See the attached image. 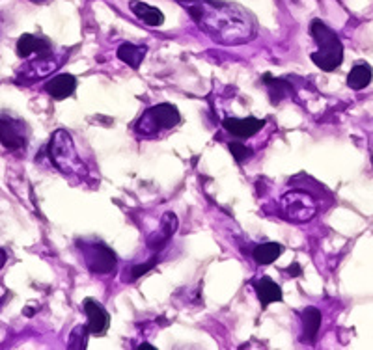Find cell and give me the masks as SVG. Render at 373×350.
Returning a JSON list of instances; mask_svg holds the SVG:
<instances>
[{
    "label": "cell",
    "instance_id": "6da1fadb",
    "mask_svg": "<svg viewBox=\"0 0 373 350\" xmlns=\"http://www.w3.org/2000/svg\"><path fill=\"white\" fill-rule=\"evenodd\" d=\"M183 6L194 23L217 43L242 45L256 36V19L239 4L220 0H196Z\"/></svg>",
    "mask_w": 373,
    "mask_h": 350
},
{
    "label": "cell",
    "instance_id": "7a4b0ae2",
    "mask_svg": "<svg viewBox=\"0 0 373 350\" xmlns=\"http://www.w3.org/2000/svg\"><path fill=\"white\" fill-rule=\"evenodd\" d=\"M310 36L317 45V51L312 53V62L327 73L339 68L344 62V45L334 30L329 29L323 21L314 19L310 24Z\"/></svg>",
    "mask_w": 373,
    "mask_h": 350
},
{
    "label": "cell",
    "instance_id": "3957f363",
    "mask_svg": "<svg viewBox=\"0 0 373 350\" xmlns=\"http://www.w3.org/2000/svg\"><path fill=\"white\" fill-rule=\"evenodd\" d=\"M48 158L62 173H77L84 175V164L78 158L73 138L66 129H58L48 142Z\"/></svg>",
    "mask_w": 373,
    "mask_h": 350
},
{
    "label": "cell",
    "instance_id": "277c9868",
    "mask_svg": "<svg viewBox=\"0 0 373 350\" xmlns=\"http://www.w3.org/2000/svg\"><path fill=\"white\" fill-rule=\"evenodd\" d=\"M180 121L181 115L178 106L170 105V103H160V105L148 108L140 115V120L135 125V130L142 136H155L160 130L174 129L175 125H180Z\"/></svg>",
    "mask_w": 373,
    "mask_h": 350
},
{
    "label": "cell",
    "instance_id": "5b68a950",
    "mask_svg": "<svg viewBox=\"0 0 373 350\" xmlns=\"http://www.w3.org/2000/svg\"><path fill=\"white\" fill-rule=\"evenodd\" d=\"M83 259L93 274H111L116 269V255L103 242H83Z\"/></svg>",
    "mask_w": 373,
    "mask_h": 350
},
{
    "label": "cell",
    "instance_id": "8992f818",
    "mask_svg": "<svg viewBox=\"0 0 373 350\" xmlns=\"http://www.w3.org/2000/svg\"><path fill=\"white\" fill-rule=\"evenodd\" d=\"M29 125L10 114H0V144L6 149H23L29 144Z\"/></svg>",
    "mask_w": 373,
    "mask_h": 350
},
{
    "label": "cell",
    "instance_id": "52a82bcc",
    "mask_svg": "<svg viewBox=\"0 0 373 350\" xmlns=\"http://www.w3.org/2000/svg\"><path fill=\"white\" fill-rule=\"evenodd\" d=\"M282 211H284V216L287 220L306 222L315 215V205L310 196H306L305 192H299V190H293L282 200Z\"/></svg>",
    "mask_w": 373,
    "mask_h": 350
},
{
    "label": "cell",
    "instance_id": "ba28073f",
    "mask_svg": "<svg viewBox=\"0 0 373 350\" xmlns=\"http://www.w3.org/2000/svg\"><path fill=\"white\" fill-rule=\"evenodd\" d=\"M83 307L88 316V331L93 336H103L108 330V324H111V316H108L107 309L93 298H86Z\"/></svg>",
    "mask_w": 373,
    "mask_h": 350
},
{
    "label": "cell",
    "instance_id": "9c48e42d",
    "mask_svg": "<svg viewBox=\"0 0 373 350\" xmlns=\"http://www.w3.org/2000/svg\"><path fill=\"white\" fill-rule=\"evenodd\" d=\"M263 127H265V120H257V118H247V120L226 118L224 120V129L237 138H252Z\"/></svg>",
    "mask_w": 373,
    "mask_h": 350
},
{
    "label": "cell",
    "instance_id": "30bf717a",
    "mask_svg": "<svg viewBox=\"0 0 373 350\" xmlns=\"http://www.w3.org/2000/svg\"><path fill=\"white\" fill-rule=\"evenodd\" d=\"M75 88H77V78L69 75V73L56 75L45 84V91L56 101H62V99H68L69 96H73Z\"/></svg>",
    "mask_w": 373,
    "mask_h": 350
},
{
    "label": "cell",
    "instance_id": "8fae6325",
    "mask_svg": "<svg viewBox=\"0 0 373 350\" xmlns=\"http://www.w3.org/2000/svg\"><path fill=\"white\" fill-rule=\"evenodd\" d=\"M175 230H178V218H175L174 212H166V215L163 216V220H160L159 231H155V235L150 237V240H148V246H150L151 249H160L170 239H172Z\"/></svg>",
    "mask_w": 373,
    "mask_h": 350
},
{
    "label": "cell",
    "instance_id": "7c38bea8",
    "mask_svg": "<svg viewBox=\"0 0 373 350\" xmlns=\"http://www.w3.org/2000/svg\"><path fill=\"white\" fill-rule=\"evenodd\" d=\"M51 51V43L48 39L39 38V36L34 34H23L17 41V54L21 58H29L30 54L38 53L39 56H45V54Z\"/></svg>",
    "mask_w": 373,
    "mask_h": 350
},
{
    "label": "cell",
    "instance_id": "4fadbf2b",
    "mask_svg": "<svg viewBox=\"0 0 373 350\" xmlns=\"http://www.w3.org/2000/svg\"><path fill=\"white\" fill-rule=\"evenodd\" d=\"M129 8L148 26H163V23H165V15L155 6L145 4V2H140V0H131Z\"/></svg>",
    "mask_w": 373,
    "mask_h": 350
},
{
    "label": "cell",
    "instance_id": "5bb4252c",
    "mask_svg": "<svg viewBox=\"0 0 373 350\" xmlns=\"http://www.w3.org/2000/svg\"><path fill=\"white\" fill-rule=\"evenodd\" d=\"M254 289H256L257 298H260V302H262L263 309H265L269 304L280 302L282 300L280 285L272 282L271 278H267V276H263L262 279H257V282L254 283Z\"/></svg>",
    "mask_w": 373,
    "mask_h": 350
},
{
    "label": "cell",
    "instance_id": "9a60e30c",
    "mask_svg": "<svg viewBox=\"0 0 373 350\" xmlns=\"http://www.w3.org/2000/svg\"><path fill=\"white\" fill-rule=\"evenodd\" d=\"M263 84H265L267 93L271 97L272 105H278V103H282L286 97H290L293 93L290 82L284 81V78H275L271 73L263 75Z\"/></svg>",
    "mask_w": 373,
    "mask_h": 350
},
{
    "label": "cell",
    "instance_id": "2e32d148",
    "mask_svg": "<svg viewBox=\"0 0 373 350\" xmlns=\"http://www.w3.org/2000/svg\"><path fill=\"white\" fill-rule=\"evenodd\" d=\"M145 53H148V47L144 45H133V43H121L118 47V58L121 62L127 63L129 68L138 69L140 68L142 60H144Z\"/></svg>",
    "mask_w": 373,
    "mask_h": 350
},
{
    "label": "cell",
    "instance_id": "e0dca14e",
    "mask_svg": "<svg viewBox=\"0 0 373 350\" xmlns=\"http://www.w3.org/2000/svg\"><path fill=\"white\" fill-rule=\"evenodd\" d=\"M302 316V326H305V339H308L310 343H314L315 337H317V331L321 328V312L317 307H306L305 312L301 313Z\"/></svg>",
    "mask_w": 373,
    "mask_h": 350
},
{
    "label": "cell",
    "instance_id": "ac0fdd59",
    "mask_svg": "<svg viewBox=\"0 0 373 350\" xmlns=\"http://www.w3.org/2000/svg\"><path fill=\"white\" fill-rule=\"evenodd\" d=\"M373 78V71L369 66H366V63H357L353 69H351V73L347 75V86L351 88V90H364V88L369 86V82H372Z\"/></svg>",
    "mask_w": 373,
    "mask_h": 350
},
{
    "label": "cell",
    "instance_id": "d6986e66",
    "mask_svg": "<svg viewBox=\"0 0 373 350\" xmlns=\"http://www.w3.org/2000/svg\"><path fill=\"white\" fill-rule=\"evenodd\" d=\"M284 248L277 242H265V245H260L254 248L252 257L257 264H271L272 261H277L282 255Z\"/></svg>",
    "mask_w": 373,
    "mask_h": 350
},
{
    "label": "cell",
    "instance_id": "ffe728a7",
    "mask_svg": "<svg viewBox=\"0 0 373 350\" xmlns=\"http://www.w3.org/2000/svg\"><path fill=\"white\" fill-rule=\"evenodd\" d=\"M90 334L88 326H77L71 331V337H69V349H84L86 346V336Z\"/></svg>",
    "mask_w": 373,
    "mask_h": 350
},
{
    "label": "cell",
    "instance_id": "44dd1931",
    "mask_svg": "<svg viewBox=\"0 0 373 350\" xmlns=\"http://www.w3.org/2000/svg\"><path fill=\"white\" fill-rule=\"evenodd\" d=\"M230 151H232L233 158H235L237 163H245V160H248V158L252 157V149H248L247 145L237 144V142H232V144H230Z\"/></svg>",
    "mask_w": 373,
    "mask_h": 350
},
{
    "label": "cell",
    "instance_id": "7402d4cb",
    "mask_svg": "<svg viewBox=\"0 0 373 350\" xmlns=\"http://www.w3.org/2000/svg\"><path fill=\"white\" fill-rule=\"evenodd\" d=\"M155 264H157V257H153V259H150L144 264H135V267L131 269V272H129V282H136L138 278H142V276H144L145 272H150Z\"/></svg>",
    "mask_w": 373,
    "mask_h": 350
},
{
    "label": "cell",
    "instance_id": "603a6c76",
    "mask_svg": "<svg viewBox=\"0 0 373 350\" xmlns=\"http://www.w3.org/2000/svg\"><path fill=\"white\" fill-rule=\"evenodd\" d=\"M6 263H8V254H6V249L0 248V270L4 269Z\"/></svg>",
    "mask_w": 373,
    "mask_h": 350
},
{
    "label": "cell",
    "instance_id": "cb8c5ba5",
    "mask_svg": "<svg viewBox=\"0 0 373 350\" xmlns=\"http://www.w3.org/2000/svg\"><path fill=\"white\" fill-rule=\"evenodd\" d=\"M30 2H34V4H44V2H48V0H30Z\"/></svg>",
    "mask_w": 373,
    "mask_h": 350
},
{
    "label": "cell",
    "instance_id": "d4e9b609",
    "mask_svg": "<svg viewBox=\"0 0 373 350\" xmlns=\"http://www.w3.org/2000/svg\"><path fill=\"white\" fill-rule=\"evenodd\" d=\"M178 2H181V4H189V2H196V0H178Z\"/></svg>",
    "mask_w": 373,
    "mask_h": 350
}]
</instances>
